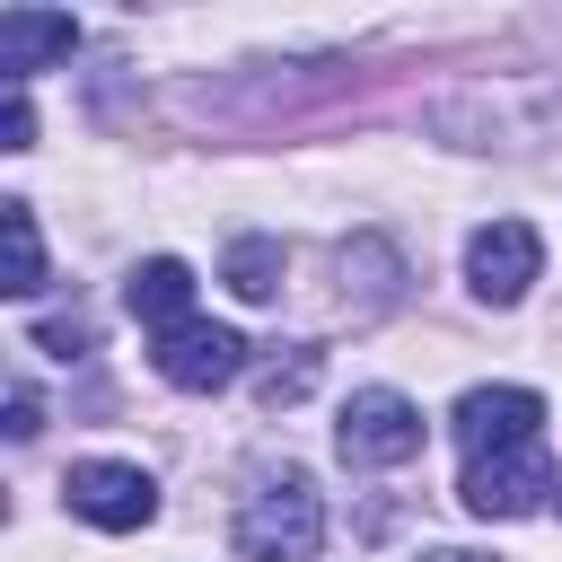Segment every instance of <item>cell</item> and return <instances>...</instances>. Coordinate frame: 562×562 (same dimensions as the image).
I'll use <instances>...</instances> for the list:
<instances>
[{
  "label": "cell",
  "instance_id": "obj_1",
  "mask_svg": "<svg viewBox=\"0 0 562 562\" xmlns=\"http://www.w3.org/2000/svg\"><path fill=\"white\" fill-rule=\"evenodd\" d=\"M316 544H325V501H316L307 474H281L237 509V553L246 562H307Z\"/></svg>",
  "mask_w": 562,
  "mask_h": 562
},
{
  "label": "cell",
  "instance_id": "obj_2",
  "mask_svg": "<svg viewBox=\"0 0 562 562\" xmlns=\"http://www.w3.org/2000/svg\"><path fill=\"white\" fill-rule=\"evenodd\" d=\"M334 448H342L351 465H413V457H422V413H413L395 386H360V395L342 404V422H334Z\"/></svg>",
  "mask_w": 562,
  "mask_h": 562
},
{
  "label": "cell",
  "instance_id": "obj_3",
  "mask_svg": "<svg viewBox=\"0 0 562 562\" xmlns=\"http://www.w3.org/2000/svg\"><path fill=\"white\" fill-rule=\"evenodd\" d=\"M544 492H562L553 465H544V448L465 457V483H457V501H465L474 518H527V509H544Z\"/></svg>",
  "mask_w": 562,
  "mask_h": 562
},
{
  "label": "cell",
  "instance_id": "obj_4",
  "mask_svg": "<svg viewBox=\"0 0 562 562\" xmlns=\"http://www.w3.org/2000/svg\"><path fill=\"white\" fill-rule=\"evenodd\" d=\"M70 509L88 518V527H105V536H132V527H149L158 518V483L140 474V465H123V457H88V465H70Z\"/></svg>",
  "mask_w": 562,
  "mask_h": 562
},
{
  "label": "cell",
  "instance_id": "obj_5",
  "mask_svg": "<svg viewBox=\"0 0 562 562\" xmlns=\"http://www.w3.org/2000/svg\"><path fill=\"white\" fill-rule=\"evenodd\" d=\"M536 263H544V237L527 220H492V228L465 237V281H474L483 307H518L527 281H536Z\"/></svg>",
  "mask_w": 562,
  "mask_h": 562
},
{
  "label": "cell",
  "instance_id": "obj_6",
  "mask_svg": "<svg viewBox=\"0 0 562 562\" xmlns=\"http://www.w3.org/2000/svg\"><path fill=\"white\" fill-rule=\"evenodd\" d=\"M149 369H158L167 386H184V395H211V386H228V378L246 369V334H237V325H202V316H184L176 334H158Z\"/></svg>",
  "mask_w": 562,
  "mask_h": 562
},
{
  "label": "cell",
  "instance_id": "obj_7",
  "mask_svg": "<svg viewBox=\"0 0 562 562\" xmlns=\"http://www.w3.org/2000/svg\"><path fill=\"white\" fill-rule=\"evenodd\" d=\"M536 422H544V395H536V386H474V395H457V439H465V457L536 448Z\"/></svg>",
  "mask_w": 562,
  "mask_h": 562
},
{
  "label": "cell",
  "instance_id": "obj_8",
  "mask_svg": "<svg viewBox=\"0 0 562 562\" xmlns=\"http://www.w3.org/2000/svg\"><path fill=\"white\" fill-rule=\"evenodd\" d=\"M70 44H79V26L61 9H0V70H9V88H26L44 61H70Z\"/></svg>",
  "mask_w": 562,
  "mask_h": 562
},
{
  "label": "cell",
  "instance_id": "obj_9",
  "mask_svg": "<svg viewBox=\"0 0 562 562\" xmlns=\"http://www.w3.org/2000/svg\"><path fill=\"white\" fill-rule=\"evenodd\" d=\"M123 307H132L140 325L176 334V325L193 316V272H184L176 255H149V263H132V281H123Z\"/></svg>",
  "mask_w": 562,
  "mask_h": 562
},
{
  "label": "cell",
  "instance_id": "obj_10",
  "mask_svg": "<svg viewBox=\"0 0 562 562\" xmlns=\"http://www.w3.org/2000/svg\"><path fill=\"white\" fill-rule=\"evenodd\" d=\"M0 228H9V299H35L44 290V237H35V211L26 202H0Z\"/></svg>",
  "mask_w": 562,
  "mask_h": 562
},
{
  "label": "cell",
  "instance_id": "obj_11",
  "mask_svg": "<svg viewBox=\"0 0 562 562\" xmlns=\"http://www.w3.org/2000/svg\"><path fill=\"white\" fill-rule=\"evenodd\" d=\"M220 272H228L237 299H272V290H281V246H272V237H237Z\"/></svg>",
  "mask_w": 562,
  "mask_h": 562
},
{
  "label": "cell",
  "instance_id": "obj_12",
  "mask_svg": "<svg viewBox=\"0 0 562 562\" xmlns=\"http://www.w3.org/2000/svg\"><path fill=\"white\" fill-rule=\"evenodd\" d=\"M307 386H316V351H299V360H272V369L255 378V395H263V404H299Z\"/></svg>",
  "mask_w": 562,
  "mask_h": 562
},
{
  "label": "cell",
  "instance_id": "obj_13",
  "mask_svg": "<svg viewBox=\"0 0 562 562\" xmlns=\"http://www.w3.org/2000/svg\"><path fill=\"white\" fill-rule=\"evenodd\" d=\"M35 342H44L53 360H79L97 334H88V316H44V325H35Z\"/></svg>",
  "mask_w": 562,
  "mask_h": 562
},
{
  "label": "cell",
  "instance_id": "obj_14",
  "mask_svg": "<svg viewBox=\"0 0 562 562\" xmlns=\"http://www.w3.org/2000/svg\"><path fill=\"white\" fill-rule=\"evenodd\" d=\"M0 149H35V105H26V88H9V114H0Z\"/></svg>",
  "mask_w": 562,
  "mask_h": 562
},
{
  "label": "cell",
  "instance_id": "obj_15",
  "mask_svg": "<svg viewBox=\"0 0 562 562\" xmlns=\"http://www.w3.org/2000/svg\"><path fill=\"white\" fill-rule=\"evenodd\" d=\"M44 430V404H35V386H9V439H35Z\"/></svg>",
  "mask_w": 562,
  "mask_h": 562
},
{
  "label": "cell",
  "instance_id": "obj_16",
  "mask_svg": "<svg viewBox=\"0 0 562 562\" xmlns=\"http://www.w3.org/2000/svg\"><path fill=\"white\" fill-rule=\"evenodd\" d=\"M422 562H483V553H457V544H439V553H422Z\"/></svg>",
  "mask_w": 562,
  "mask_h": 562
}]
</instances>
